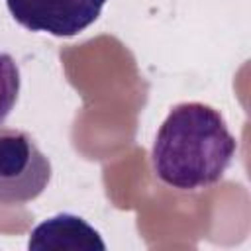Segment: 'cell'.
Here are the masks:
<instances>
[{"label": "cell", "instance_id": "obj_1", "mask_svg": "<svg viewBox=\"0 0 251 251\" xmlns=\"http://www.w3.org/2000/svg\"><path fill=\"white\" fill-rule=\"evenodd\" d=\"M235 151V137L216 108L204 102H180L155 135L151 165L167 186L202 190L224 176Z\"/></svg>", "mask_w": 251, "mask_h": 251}, {"label": "cell", "instance_id": "obj_2", "mask_svg": "<svg viewBox=\"0 0 251 251\" xmlns=\"http://www.w3.org/2000/svg\"><path fill=\"white\" fill-rule=\"evenodd\" d=\"M51 161L24 129L0 127V204L35 200L51 180Z\"/></svg>", "mask_w": 251, "mask_h": 251}, {"label": "cell", "instance_id": "obj_3", "mask_svg": "<svg viewBox=\"0 0 251 251\" xmlns=\"http://www.w3.org/2000/svg\"><path fill=\"white\" fill-rule=\"evenodd\" d=\"M106 0H6L14 20L29 31L73 37L92 25Z\"/></svg>", "mask_w": 251, "mask_h": 251}, {"label": "cell", "instance_id": "obj_4", "mask_svg": "<svg viewBox=\"0 0 251 251\" xmlns=\"http://www.w3.org/2000/svg\"><path fill=\"white\" fill-rule=\"evenodd\" d=\"M27 249H84V251H104L106 243L100 233L75 214H57L37 224L27 239Z\"/></svg>", "mask_w": 251, "mask_h": 251}, {"label": "cell", "instance_id": "obj_5", "mask_svg": "<svg viewBox=\"0 0 251 251\" xmlns=\"http://www.w3.org/2000/svg\"><path fill=\"white\" fill-rule=\"evenodd\" d=\"M20 84L22 78L16 59L0 51V126L6 122V118L10 116V112L18 102Z\"/></svg>", "mask_w": 251, "mask_h": 251}]
</instances>
